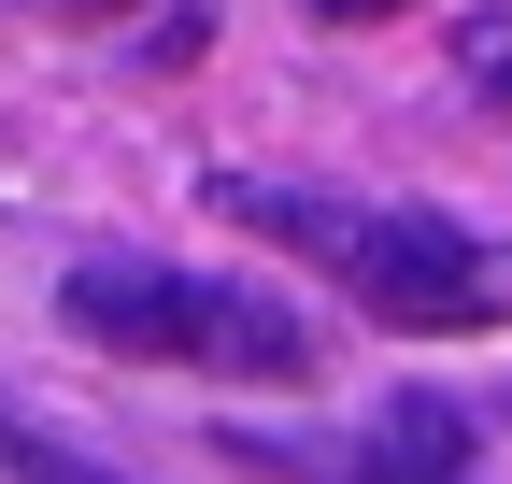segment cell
Wrapping results in <instances>:
<instances>
[{
  "label": "cell",
  "mask_w": 512,
  "mask_h": 484,
  "mask_svg": "<svg viewBox=\"0 0 512 484\" xmlns=\"http://www.w3.org/2000/svg\"><path fill=\"white\" fill-rule=\"evenodd\" d=\"M72 15H114V0H72Z\"/></svg>",
  "instance_id": "9c48e42d"
},
{
  "label": "cell",
  "mask_w": 512,
  "mask_h": 484,
  "mask_svg": "<svg viewBox=\"0 0 512 484\" xmlns=\"http://www.w3.org/2000/svg\"><path fill=\"white\" fill-rule=\"evenodd\" d=\"M0 470H15V484H114V470H86L72 442H43V428H15V413H0Z\"/></svg>",
  "instance_id": "8992f818"
},
{
  "label": "cell",
  "mask_w": 512,
  "mask_h": 484,
  "mask_svg": "<svg viewBox=\"0 0 512 484\" xmlns=\"http://www.w3.org/2000/svg\"><path fill=\"white\" fill-rule=\"evenodd\" d=\"M313 15H328V29H370V15H399V0H313Z\"/></svg>",
  "instance_id": "ba28073f"
},
{
  "label": "cell",
  "mask_w": 512,
  "mask_h": 484,
  "mask_svg": "<svg viewBox=\"0 0 512 484\" xmlns=\"http://www.w3.org/2000/svg\"><path fill=\"white\" fill-rule=\"evenodd\" d=\"M214 214L228 228H256V242H285V257H313V271H342L356 257V200H328V186H271V171H214Z\"/></svg>",
  "instance_id": "277c9868"
},
{
  "label": "cell",
  "mask_w": 512,
  "mask_h": 484,
  "mask_svg": "<svg viewBox=\"0 0 512 484\" xmlns=\"http://www.w3.org/2000/svg\"><path fill=\"white\" fill-rule=\"evenodd\" d=\"M342 285L370 299L384 328H498L512 314V242L456 228V214H370Z\"/></svg>",
  "instance_id": "6da1fadb"
},
{
  "label": "cell",
  "mask_w": 512,
  "mask_h": 484,
  "mask_svg": "<svg viewBox=\"0 0 512 484\" xmlns=\"http://www.w3.org/2000/svg\"><path fill=\"white\" fill-rule=\"evenodd\" d=\"M200 371H228V385H313V328L285 314L271 285H214V314H200Z\"/></svg>",
  "instance_id": "5b68a950"
},
{
  "label": "cell",
  "mask_w": 512,
  "mask_h": 484,
  "mask_svg": "<svg viewBox=\"0 0 512 484\" xmlns=\"http://www.w3.org/2000/svg\"><path fill=\"white\" fill-rule=\"evenodd\" d=\"M57 314L86 342L143 356V371H200V314H214V271H157V257H86L57 285Z\"/></svg>",
  "instance_id": "7a4b0ae2"
},
{
  "label": "cell",
  "mask_w": 512,
  "mask_h": 484,
  "mask_svg": "<svg viewBox=\"0 0 512 484\" xmlns=\"http://www.w3.org/2000/svg\"><path fill=\"white\" fill-rule=\"evenodd\" d=\"M456 72L512 100V0H498V15H470V29H456Z\"/></svg>",
  "instance_id": "52a82bcc"
},
{
  "label": "cell",
  "mask_w": 512,
  "mask_h": 484,
  "mask_svg": "<svg viewBox=\"0 0 512 484\" xmlns=\"http://www.w3.org/2000/svg\"><path fill=\"white\" fill-rule=\"evenodd\" d=\"M242 470H271V484H470V428L441 399H384L370 442H242Z\"/></svg>",
  "instance_id": "3957f363"
}]
</instances>
